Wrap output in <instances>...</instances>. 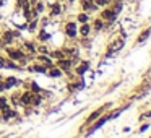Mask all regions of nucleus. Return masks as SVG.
<instances>
[{"label": "nucleus", "mask_w": 151, "mask_h": 138, "mask_svg": "<svg viewBox=\"0 0 151 138\" xmlns=\"http://www.w3.org/2000/svg\"><path fill=\"white\" fill-rule=\"evenodd\" d=\"M24 49H26L28 52L34 54V50H36V47H34V44H33V42H24Z\"/></svg>", "instance_id": "412c9836"}, {"label": "nucleus", "mask_w": 151, "mask_h": 138, "mask_svg": "<svg viewBox=\"0 0 151 138\" xmlns=\"http://www.w3.org/2000/svg\"><path fill=\"white\" fill-rule=\"evenodd\" d=\"M122 47H124V41H117V42H112L111 46H109L107 55H112V54H114L115 50H120Z\"/></svg>", "instance_id": "423d86ee"}, {"label": "nucleus", "mask_w": 151, "mask_h": 138, "mask_svg": "<svg viewBox=\"0 0 151 138\" xmlns=\"http://www.w3.org/2000/svg\"><path fill=\"white\" fill-rule=\"evenodd\" d=\"M59 2H67V0H59Z\"/></svg>", "instance_id": "bb28decb"}, {"label": "nucleus", "mask_w": 151, "mask_h": 138, "mask_svg": "<svg viewBox=\"0 0 151 138\" xmlns=\"http://www.w3.org/2000/svg\"><path fill=\"white\" fill-rule=\"evenodd\" d=\"M18 85H20V81H18L15 76H8V78L4 81V86H5V88H13V86H18Z\"/></svg>", "instance_id": "6e6552de"}, {"label": "nucleus", "mask_w": 151, "mask_h": 138, "mask_svg": "<svg viewBox=\"0 0 151 138\" xmlns=\"http://www.w3.org/2000/svg\"><path fill=\"white\" fill-rule=\"evenodd\" d=\"M47 75H49L50 78H59V76L62 75V70H60V68H50Z\"/></svg>", "instance_id": "ddd939ff"}, {"label": "nucleus", "mask_w": 151, "mask_h": 138, "mask_svg": "<svg viewBox=\"0 0 151 138\" xmlns=\"http://www.w3.org/2000/svg\"><path fill=\"white\" fill-rule=\"evenodd\" d=\"M150 33H151V28H148V29H145L143 33L140 34V37H138V42H143L145 39H148V36H150Z\"/></svg>", "instance_id": "f3484780"}, {"label": "nucleus", "mask_w": 151, "mask_h": 138, "mask_svg": "<svg viewBox=\"0 0 151 138\" xmlns=\"http://www.w3.org/2000/svg\"><path fill=\"white\" fill-rule=\"evenodd\" d=\"M80 5H81V10L86 13H94L99 10V7L94 4V0H80Z\"/></svg>", "instance_id": "f257e3e1"}, {"label": "nucleus", "mask_w": 151, "mask_h": 138, "mask_svg": "<svg viewBox=\"0 0 151 138\" xmlns=\"http://www.w3.org/2000/svg\"><path fill=\"white\" fill-rule=\"evenodd\" d=\"M99 115H101V111H96V112H94V114H91V115H89V119H88V122H93V120H94V119H98V117H99Z\"/></svg>", "instance_id": "b1692460"}, {"label": "nucleus", "mask_w": 151, "mask_h": 138, "mask_svg": "<svg viewBox=\"0 0 151 138\" xmlns=\"http://www.w3.org/2000/svg\"><path fill=\"white\" fill-rule=\"evenodd\" d=\"M88 67H89V63H88V62H83V65H80L78 68H76V73H78V75H81V73H85L86 70H88Z\"/></svg>", "instance_id": "6ab92c4d"}, {"label": "nucleus", "mask_w": 151, "mask_h": 138, "mask_svg": "<svg viewBox=\"0 0 151 138\" xmlns=\"http://www.w3.org/2000/svg\"><path fill=\"white\" fill-rule=\"evenodd\" d=\"M101 18L104 21H107V23H114V21L117 20V13H115L111 7H107V8H104V10L101 12Z\"/></svg>", "instance_id": "f03ea898"}, {"label": "nucleus", "mask_w": 151, "mask_h": 138, "mask_svg": "<svg viewBox=\"0 0 151 138\" xmlns=\"http://www.w3.org/2000/svg\"><path fill=\"white\" fill-rule=\"evenodd\" d=\"M15 2H17V8H20L21 4H23V0H15Z\"/></svg>", "instance_id": "a878e982"}, {"label": "nucleus", "mask_w": 151, "mask_h": 138, "mask_svg": "<svg viewBox=\"0 0 151 138\" xmlns=\"http://www.w3.org/2000/svg\"><path fill=\"white\" fill-rule=\"evenodd\" d=\"M111 2H112V0H111Z\"/></svg>", "instance_id": "cd10ccee"}, {"label": "nucleus", "mask_w": 151, "mask_h": 138, "mask_svg": "<svg viewBox=\"0 0 151 138\" xmlns=\"http://www.w3.org/2000/svg\"><path fill=\"white\" fill-rule=\"evenodd\" d=\"M17 63L10 62L8 59H4V57H0V68H17Z\"/></svg>", "instance_id": "0eeeda50"}, {"label": "nucleus", "mask_w": 151, "mask_h": 138, "mask_svg": "<svg viewBox=\"0 0 151 138\" xmlns=\"http://www.w3.org/2000/svg\"><path fill=\"white\" fill-rule=\"evenodd\" d=\"M59 63H60V67H62L63 70H68L70 67H72V60H68V59H65L63 57L62 60H59Z\"/></svg>", "instance_id": "4468645a"}, {"label": "nucleus", "mask_w": 151, "mask_h": 138, "mask_svg": "<svg viewBox=\"0 0 151 138\" xmlns=\"http://www.w3.org/2000/svg\"><path fill=\"white\" fill-rule=\"evenodd\" d=\"M76 20L80 21V24H81V23H88V21H89V13H86V12H81V13H78Z\"/></svg>", "instance_id": "f8f14e48"}, {"label": "nucleus", "mask_w": 151, "mask_h": 138, "mask_svg": "<svg viewBox=\"0 0 151 138\" xmlns=\"http://www.w3.org/2000/svg\"><path fill=\"white\" fill-rule=\"evenodd\" d=\"M29 85H31V89H33L34 93H39V91H41V88H39V86H37V85H36V83H34V81H31Z\"/></svg>", "instance_id": "393cba45"}, {"label": "nucleus", "mask_w": 151, "mask_h": 138, "mask_svg": "<svg viewBox=\"0 0 151 138\" xmlns=\"http://www.w3.org/2000/svg\"><path fill=\"white\" fill-rule=\"evenodd\" d=\"M94 4L98 5L99 8L101 7H109V5H111V0H94Z\"/></svg>", "instance_id": "aec40b11"}, {"label": "nucleus", "mask_w": 151, "mask_h": 138, "mask_svg": "<svg viewBox=\"0 0 151 138\" xmlns=\"http://www.w3.org/2000/svg\"><path fill=\"white\" fill-rule=\"evenodd\" d=\"M37 23H39V20H36V18H33V20H29V23L26 24V28L29 31H34L37 28Z\"/></svg>", "instance_id": "dca6fc26"}, {"label": "nucleus", "mask_w": 151, "mask_h": 138, "mask_svg": "<svg viewBox=\"0 0 151 138\" xmlns=\"http://www.w3.org/2000/svg\"><path fill=\"white\" fill-rule=\"evenodd\" d=\"M65 34L68 37H72V39L78 36V26H76L75 21H68V23L65 24Z\"/></svg>", "instance_id": "7ed1b4c3"}, {"label": "nucleus", "mask_w": 151, "mask_h": 138, "mask_svg": "<svg viewBox=\"0 0 151 138\" xmlns=\"http://www.w3.org/2000/svg\"><path fill=\"white\" fill-rule=\"evenodd\" d=\"M109 119H111V117H109V115H107V117H102V119H101V120H99V122H96V124H94V125H93V127H91V130H89V133H93V132H94V130H98V128L101 127L102 124H106V122H107Z\"/></svg>", "instance_id": "9b49d317"}, {"label": "nucleus", "mask_w": 151, "mask_h": 138, "mask_svg": "<svg viewBox=\"0 0 151 138\" xmlns=\"http://www.w3.org/2000/svg\"><path fill=\"white\" fill-rule=\"evenodd\" d=\"M52 57H54V59L62 60V59H63V52H60V50H57V52H52ZM59 60H57V62H59Z\"/></svg>", "instance_id": "4be33fe9"}, {"label": "nucleus", "mask_w": 151, "mask_h": 138, "mask_svg": "<svg viewBox=\"0 0 151 138\" xmlns=\"http://www.w3.org/2000/svg\"><path fill=\"white\" fill-rule=\"evenodd\" d=\"M104 24H106V21L102 18H96L94 23H93V28H94V31H101L104 28Z\"/></svg>", "instance_id": "9d476101"}, {"label": "nucleus", "mask_w": 151, "mask_h": 138, "mask_svg": "<svg viewBox=\"0 0 151 138\" xmlns=\"http://www.w3.org/2000/svg\"><path fill=\"white\" fill-rule=\"evenodd\" d=\"M37 60H39L41 63H44V67H49V68L52 67V62H50V59H49V57H46V55H39V59H37Z\"/></svg>", "instance_id": "2eb2a0df"}, {"label": "nucleus", "mask_w": 151, "mask_h": 138, "mask_svg": "<svg viewBox=\"0 0 151 138\" xmlns=\"http://www.w3.org/2000/svg\"><path fill=\"white\" fill-rule=\"evenodd\" d=\"M60 13H62V5H60V2H54L50 5V17H59Z\"/></svg>", "instance_id": "39448f33"}, {"label": "nucleus", "mask_w": 151, "mask_h": 138, "mask_svg": "<svg viewBox=\"0 0 151 138\" xmlns=\"http://www.w3.org/2000/svg\"><path fill=\"white\" fill-rule=\"evenodd\" d=\"M29 70H31V72H39V73H46V72H47L44 65H34V67H29Z\"/></svg>", "instance_id": "a211bd4d"}, {"label": "nucleus", "mask_w": 151, "mask_h": 138, "mask_svg": "<svg viewBox=\"0 0 151 138\" xmlns=\"http://www.w3.org/2000/svg\"><path fill=\"white\" fill-rule=\"evenodd\" d=\"M33 99H34L33 93H24L23 96H20V102H21V104H24V106L33 104Z\"/></svg>", "instance_id": "20e7f679"}, {"label": "nucleus", "mask_w": 151, "mask_h": 138, "mask_svg": "<svg viewBox=\"0 0 151 138\" xmlns=\"http://www.w3.org/2000/svg\"><path fill=\"white\" fill-rule=\"evenodd\" d=\"M49 37H50V36L46 33V31H41V33H39V39H41V41H47Z\"/></svg>", "instance_id": "5701e85b"}, {"label": "nucleus", "mask_w": 151, "mask_h": 138, "mask_svg": "<svg viewBox=\"0 0 151 138\" xmlns=\"http://www.w3.org/2000/svg\"><path fill=\"white\" fill-rule=\"evenodd\" d=\"M78 33L81 34L83 37H86V36H89V33H91V26H89L88 23H81V26H80V29H78Z\"/></svg>", "instance_id": "1a4fd4ad"}]
</instances>
